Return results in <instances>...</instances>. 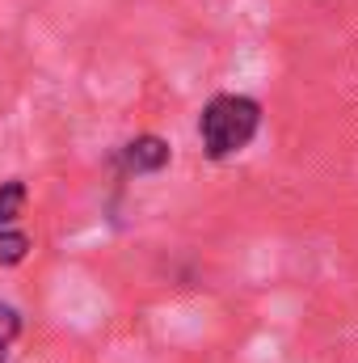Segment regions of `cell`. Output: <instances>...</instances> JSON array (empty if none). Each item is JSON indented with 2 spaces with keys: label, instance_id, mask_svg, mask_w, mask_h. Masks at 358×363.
<instances>
[{
  "label": "cell",
  "instance_id": "7a4b0ae2",
  "mask_svg": "<svg viewBox=\"0 0 358 363\" xmlns=\"http://www.w3.org/2000/svg\"><path fill=\"white\" fill-rule=\"evenodd\" d=\"M169 144L161 140V135H135L122 152H118V161H122V169L127 174H156V169H165L169 165Z\"/></svg>",
  "mask_w": 358,
  "mask_h": 363
},
{
  "label": "cell",
  "instance_id": "3957f363",
  "mask_svg": "<svg viewBox=\"0 0 358 363\" xmlns=\"http://www.w3.org/2000/svg\"><path fill=\"white\" fill-rule=\"evenodd\" d=\"M25 254H30V237L13 224L0 228V267H17V262H25Z\"/></svg>",
  "mask_w": 358,
  "mask_h": 363
},
{
  "label": "cell",
  "instance_id": "277c9868",
  "mask_svg": "<svg viewBox=\"0 0 358 363\" xmlns=\"http://www.w3.org/2000/svg\"><path fill=\"white\" fill-rule=\"evenodd\" d=\"M21 203H25V186L21 182H0V228H8L21 216Z\"/></svg>",
  "mask_w": 358,
  "mask_h": 363
},
{
  "label": "cell",
  "instance_id": "5b68a950",
  "mask_svg": "<svg viewBox=\"0 0 358 363\" xmlns=\"http://www.w3.org/2000/svg\"><path fill=\"white\" fill-rule=\"evenodd\" d=\"M21 334V317H17V308H8V304H0V351L13 342Z\"/></svg>",
  "mask_w": 358,
  "mask_h": 363
},
{
  "label": "cell",
  "instance_id": "6da1fadb",
  "mask_svg": "<svg viewBox=\"0 0 358 363\" xmlns=\"http://www.w3.org/2000/svg\"><path fill=\"white\" fill-rule=\"evenodd\" d=\"M258 127H262V106L245 93L211 97L202 106V118H198V135H202V148L211 161H228L241 148H249Z\"/></svg>",
  "mask_w": 358,
  "mask_h": 363
},
{
  "label": "cell",
  "instance_id": "8992f818",
  "mask_svg": "<svg viewBox=\"0 0 358 363\" xmlns=\"http://www.w3.org/2000/svg\"><path fill=\"white\" fill-rule=\"evenodd\" d=\"M0 363H4V351H0Z\"/></svg>",
  "mask_w": 358,
  "mask_h": 363
}]
</instances>
